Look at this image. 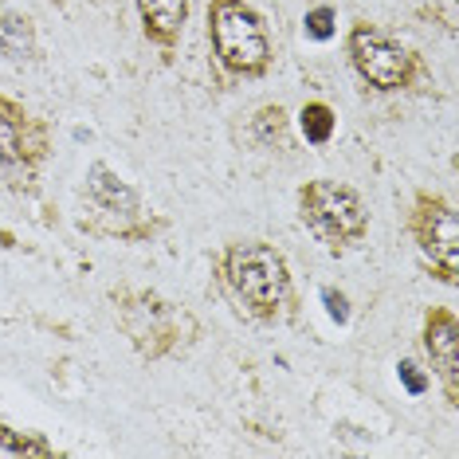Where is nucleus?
I'll return each instance as SVG.
<instances>
[{
	"label": "nucleus",
	"mask_w": 459,
	"mask_h": 459,
	"mask_svg": "<svg viewBox=\"0 0 459 459\" xmlns=\"http://www.w3.org/2000/svg\"><path fill=\"white\" fill-rule=\"evenodd\" d=\"M228 283L239 299L247 302V310L259 318L275 315L287 299V264L275 247L267 244H236L228 252Z\"/></svg>",
	"instance_id": "f257e3e1"
},
{
	"label": "nucleus",
	"mask_w": 459,
	"mask_h": 459,
	"mask_svg": "<svg viewBox=\"0 0 459 459\" xmlns=\"http://www.w3.org/2000/svg\"><path fill=\"white\" fill-rule=\"evenodd\" d=\"M212 44L221 64L236 71V75H259L267 67L271 48L264 20L252 8L239 4V0H216L212 4Z\"/></svg>",
	"instance_id": "f03ea898"
},
{
	"label": "nucleus",
	"mask_w": 459,
	"mask_h": 459,
	"mask_svg": "<svg viewBox=\"0 0 459 459\" xmlns=\"http://www.w3.org/2000/svg\"><path fill=\"white\" fill-rule=\"evenodd\" d=\"M299 204H302V221L315 228L326 244H350V239H358L365 232V224H369V212H365L361 196L338 181L307 185Z\"/></svg>",
	"instance_id": "7ed1b4c3"
},
{
	"label": "nucleus",
	"mask_w": 459,
	"mask_h": 459,
	"mask_svg": "<svg viewBox=\"0 0 459 459\" xmlns=\"http://www.w3.org/2000/svg\"><path fill=\"white\" fill-rule=\"evenodd\" d=\"M350 56H353V67L361 71V79H369L381 91H396L409 79V51L393 44L377 28H358L350 36Z\"/></svg>",
	"instance_id": "20e7f679"
},
{
	"label": "nucleus",
	"mask_w": 459,
	"mask_h": 459,
	"mask_svg": "<svg viewBox=\"0 0 459 459\" xmlns=\"http://www.w3.org/2000/svg\"><path fill=\"white\" fill-rule=\"evenodd\" d=\"M420 239L428 247V255L440 259L444 279H455V252H459V228L455 212L447 201H424L420 212Z\"/></svg>",
	"instance_id": "39448f33"
},
{
	"label": "nucleus",
	"mask_w": 459,
	"mask_h": 459,
	"mask_svg": "<svg viewBox=\"0 0 459 459\" xmlns=\"http://www.w3.org/2000/svg\"><path fill=\"white\" fill-rule=\"evenodd\" d=\"M428 353H432L436 369L444 373L447 381V393H452V401L459 396V330H455V318L444 315V310H436V315H428V338H424Z\"/></svg>",
	"instance_id": "423d86ee"
},
{
	"label": "nucleus",
	"mask_w": 459,
	"mask_h": 459,
	"mask_svg": "<svg viewBox=\"0 0 459 459\" xmlns=\"http://www.w3.org/2000/svg\"><path fill=\"white\" fill-rule=\"evenodd\" d=\"M87 193L91 201L99 208H107V212H118V216H134L138 212V196H134L130 185H122L118 177H114L107 165H95L87 177Z\"/></svg>",
	"instance_id": "0eeeda50"
},
{
	"label": "nucleus",
	"mask_w": 459,
	"mask_h": 459,
	"mask_svg": "<svg viewBox=\"0 0 459 459\" xmlns=\"http://www.w3.org/2000/svg\"><path fill=\"white\" fill-rule=\"evenodd\" d=\"M138 13L145 20V32L158 39H173L181 32L185 16H189V4L185 0H138Z\"/></svg>",
	"instance_id": "6e6552de"
},
{
	"label": "nucleus",
	"mask_w": 459,
	"mask_h": 459,
	"mask_svg": "<svg viewBox=\"0 0 459 459\" xmlns=\"http://www.w3.org/2000/svg\"><path fill=\"white\" fill-rule=\"evenodd\" d=\"M0 56L28 59L32 56V24L16 13H0Z\"/></svg>",
	"instance_id": "1a4fd4ad"
},
{
	"label": "nucleus",
	"mask_w": 459,
	"mask_h": 459,
	"mask_svg": "<svg viewBox=\"0 0 459 459\" xmlns=\"http://www.w3.org/2000/svg\"><path fill=\"white\" fill-rule=\"evenodd\" d=\"M299 126L307 134V142L322 145L333 134V110L322 107V102H310V107H302V114H299Z\"/></svg>",
	"instance_id": "9d476101"
},
{
	"label": "nucleus",
	"mask_w": 459,
	"mask_h": 459,
	"mask_svg": "<svg viewBox=\"0 0 459 459\" xmlns=\"http://www.w3.org/2000/svg\"><path fill=\"white\" fill-rule=\"evenodd\" d=\"M20 158V122L8 107H0V165H13Z\"/></svg>",
	"instance_id": "9b49d317"
},
{
	"label": "nucleus",
	"mask_w": 459,
	"mask_h": 459,
	"mask_svg": "<svg viewBox=\"0 0 459 459\" xmlns=\"http://www.w3.org/2000/svg\"><path fill=\"white\" fill-rule=\"evenodd\" d=\"M0 447H8V452H16V455H51V444L36 440V436H20L4 424H0Z\"/></svg>",
	"instance_id": "f8f14e48"
},
{
	"label": "nucleus",
	"mask_w": 459,
	"mask_h": 459,
	"mask_svg": "<svg viewBox=\"0 0 459 459\" xmlns=\"http://www.w3.org/2000/svg\"><path fill=\"white\" fill-rule=\"evenodd\" d=\"M307 32L315 39H330L333 36V13L330 8H315V13L307 16Z\"/></svg>",
	"instance_id": "ddd939ff"
},
{
	"label": "nucleus",
	"mask_w": 459,
	"mask_h": 459,
	"mask_svg": "<svg viewBox=\"0 0 459 459\" xmlns=\"http://www.w3.org/2000/svg\"><path fill=\"white\" fill-rule=\"evenodd\" d=\"M259 138H264V142H271V138H283V110H264V114H259Z\"/></svg>",
	"instance_id": "4468645a"
},
{
	"label": "nucleus",
	"mask_w": 459,
	"mask_h": 459,
	"mask_svg": "<svg viewBox=\"0 0 459 459\" xmlns=\"http://www.w3.org/2000/svg\"><path fill=\"white\" fill-rule=\"evenodd\" d=\"M401 381L409 385V393H424V385H428V381H424V373L416 369L412 361H401Z\"/></svg>",
	"instance_id": "2eb2a0df"
},
{
	"label": "nucleus",
	"mask_w": 459,
	"mask_h": 459,
	"mask_svg": "<svg viewBox=\"0 0 459 459\" xmlns=\"http://www.w3.org/2000/svg\"><path fill=\"white\" fill-rule=\"evenodd\" d=\"M326 307H330V315L338 318V322H346V318H350V310H346V299H342V295H333V290H326Z\"/></svg>",
	"instance_id": "dca6fc26"
}]
</instances>
